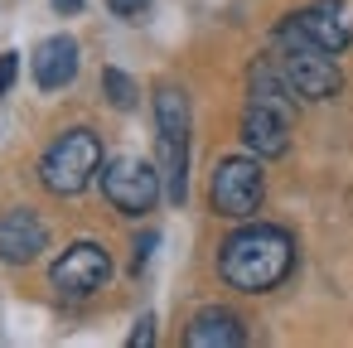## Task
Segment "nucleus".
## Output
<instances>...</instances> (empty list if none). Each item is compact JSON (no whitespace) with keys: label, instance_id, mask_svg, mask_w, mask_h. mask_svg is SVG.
I'll use <instances>...</instances> for the list:
<instances>
[{"label":"nucleus","instance_id":"f257e3e1","mask_svg":"<svg viewBox=\"0 0 353 348\" xmlns=\"http://www.w3.org/2000/svg\"><path fill=\"white\" fill-rule=\"evenodd\" d=\"M290 266H295V242H290L285 227H271V223L237 227L218 252V276L232 290H247V295L276 290L290 276Z\"/></svg>","mask_w":353,"mask_h":348},{"label":"nucleus","instance_id":"f03ea898","mask_svg":"<svg viewBox=\"0 0 353 348\" xmlns=\"http://www.w3.org/2000/svg\"><path fill=\"white\" fill-rule=\"evenodd\" d=\"M155 170L165 184V198L179 208L189 198V102L179 88L155 92Z\"/></svg>","mask_w":353,"mask_h":348},{"label":"nucleus","instance_id":"7ed1b4c3","mask_svg":"<svg viewBox=\"0 0 353 348\" xmlns=\"http://www.w3.org/2000/svg\"><path fill=\"white\" fill-rule=\"evenodd\" d=\"M97 170H102V141H97L88 126L63 131V136L44 150V160H39L44 189H49V194H63V198H68V194H83Z\"/></svg>","mask_w":353,"mask_h":348},{"label":"nucleus","instance_id":"20e7f679","mask_svg":"<svg viewBox=\"0 0 353 348\" xmlns=\"http://www.w3.org/2000/svg\"><path fill=\"white\" fill-rule=\"evenodd\" d=\"M281 39V73L290 83V97H310V102H324L343 88L339 78V63L329 49L310 44V39H295V34H276Z\"/></svg>","mask_w":353,"mask_h":348},{"label":"nucleus","instance_id":"39448f33","mask_svg":"<svg viewBox=\"0 0 353 348\" xmlns=\"http://www.w3.org/2000/svg\"><path fill=\"white\" fill-rule=\"evenodd\" d=\"M160 170L155 165H145V160H112L107 170H102V194H107V203L112 208H121V213H131V218H141V213H150L155 208V198H160Z\"/></svg>","mask_w":353,"mask_h":348},{"label":"nucleus","instance_id":"423d86ee","mask_svg":"<svg viewBox=\"0 0 353 348\" xmlns=\"http://www.w3.org/2000/svg\"><path fill=\"white\" fill-rule=\"evenodd\" d=\"M261 189H266V179H261L256 160L232 155L213 170L208 198H213V213H223V218H252L261 208Z\"/></svg>","mask_w":353,"mask_h":348},{"label":"nucleus","instance_id":"0eeeda50","mask_svg":"<svg viewBox=\"0 0 353 348\" xmlns=\"http://www.w3.org/2000/svg\"><path fill=\"white\" fill-rule=\"evenodd\" d=\"M49 280H54L59 295L83 300V295H92V290H102V285L112 280V256H107L97 242H73V247L54 261Z\"/></svg>","mask_w":353,"mask_h":348},{"label":"nucleus","instance_id":"6e6552de","mask_svg":"<svg viewBox=\"0 0 353 348\" xmlns=\"http://www.w3.org/2000/svg\"><path fill=\"white\" fill-rule=\"evenodd\" d=\"M281 34H295V39H310V44L329 49V54H343L348 39H353V25L343 15V0H314V6L295 10L281 25Z\"/></svg>","mask_w":353,"mask_h":348},{"label":"nucleus","instance_id":"1a4fd4ad","mask_svg":"<svg viewBox=\"0 0 353 348\" xmlns=\"http://www.w3.org/2000/svg\"><path fill=\"white\" fill-rule=\"evenodd\" d=\"M242 141H247V150L252 155H261V160H276V155H285V145H290V107H281V102H247V112H242Z\"/></svg>","mask_w":353,"mask_h":348},{"label":"nucleus","instance_id":"9d476101","mask_svg":"<svg viewBox=\"0 0 353 348\" xmlns=\"http://www.w3.org/2000/svg\"><path fill=\"white\" fill-rule=\"evenodd\" d=\"M44 247H49V227H44V218L34 208H10L6 218H0V261L25 266Z\"/></svg>","mask_w":353,"mask_h":348},{"label":"nucleus","instance_id":"9b49d317","mask_svg":"<svg viewBox=\"0 0 353 348\" xmlns=\"http://www.w3.org/2000/svg\"><path fill=\"white\" fill-rule=\"evenodd\" d=\"M73 78H78V44H73L68 34L44 39V44L34 49V83H39L44 92H59V88H68Z\"/></svg>","mask_w":353,"mask_h":348},{"label":"nucleus","instance_id":"f8f14e48","mask_svg":"<svg viewBox=\"0 0 353 348\" xmlns=\"http://www.w3.org/2000/svg\"><path fill=\"white\" fill-rule=\"evenodd\" d=\"M242 338H247V329L232 309H199L189 334H184L189 348H237Z\"/></svg>","mask_w":353,"mask_h":348},{"label":"nucleus","instance_id":"ddd939ff","mask_svg":"<svg viewBox=\"0 0 353 348\" xmlns=\"http://www.w3.org/2000/svg\"><path fill=\"white\" fill-rule=\"evenodd\" d=\"M102 92H107V102H112V107H121V112H131V107H136V83H131L121 68H107V73H102Z\"/></svg>","mask_w":353,"mask_h":348},{"label":"nucleus","instance_id":"4468645a","mask_svg":"<svg viewBox=\"0 0 353 348\" xmlns=\"http://www.w3.org/2000/svg\"><path fill=\"white\" fill-rule=\"evenodd\" d=\"M131 348H145V343H155V314H145L136 329H131V338H126Z\"/></svg>","mask_w":353,"mask_h":348},{"label":"nucleus","instance_id":"2eb2a0df","mask_svg":"<svg viewBox=\"0 0 353 348\" xmlns=\"http://www.w3.org/2000/svg\"><path fill=\"white\" fill-rule=\"evenodd\" d=\"M15 73H20V59L15 54H0V97L10 92V83H15Z\"/></svg>","mask_w":353,"mask_h":348},{"label":"nucleus","instance_id":"dca6fc26","mask_svg":"<svg viewBox=\"0 0 353 348\" xmlns=\"http://www.w3.org/2000/svg\"><path fill=\"white\" fill-rule=\"evenodd\" d=\"M107 6H112V15H121V20H131V15H141V10L150 6V0H107Z\"/></svg>","mask_w":353,"mask_h":348},{"label":"nucleus","instance_id":"f3484780","mask_svg":"<svg viewBox=\"0 0 353 348\" xmlns=\"http://www.w3.org/2000/svg\"><path fill=\"white\" fill-rule=\"evenodd\" d=\"M150 247H155V232H145V237H141V242H136V266H141V261H145V256H150Z\"/></svg>","mask_w":353,"mask_h":348},{"label":"nucleus","instance_id":"a211bd4d","mask_svg":"<svg viewBox=\"0 0 353 348\" xmlns=\"http://www.w3.org/2000/svg\"><path fill=\"white\" fill-rule=\"evenodd\" d=\"M54 10H59V15H78V10H83V0H54Z\"/></svg>","mask_w":353,"mask_h":348}]
</instances>
